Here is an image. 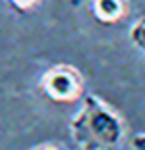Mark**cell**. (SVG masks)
<instances>
[{"label": "cell", "mask_w": 145, "mask_h": 150, "mask_svg": "<svg viewBox=\"0 0 145 150\" xmlns=\"http://www.w3.org/2000/svg\"><path fill=\"white\" fill-rule=\"evenodd\" d=\"M40 2H42V0H6L8 6H10L13 11H17V13H21V15L35 11V8L40 6Z\"/></svg>", "instance_id": "cell-5"}, {"label": "cell", "mask_w": 145, "mask_h": 150, "mask_svg": "<svg viewBox=\"0 0 145 150\" xmlns=\"http://www.w3.org/2000/svg\"><path fill=\"white\" fill-rule=\"evenodd\" d=\"M40 88L48 100L56 104H70L85 96V77L77 67L58 63L44 71Z\"/></svg>", "instance_id": "cell-2"}, {"label": "cell", "mask_w": 145, "mask_h": 150, "mask_svg": "<svg viewBox=\"0 0 145 150\" xmlns=\"http://www.w3.org/2000/svg\"><path fill=\"white\" fill-rule=\"evenodd\" d=\"M129 150H145V131H139L129 140Z\"/></svg>", "instance_id": "cell-6"}, {"label": "cell", "mask_w": 145, "mask_h": 150, "mask_svg": "<svg viewBox=\"0 0 145 150\" xmlns=\"http://www.w3.org/2000/svg\"><path fill=\"white\" fill-rule=\"evenodd\" d=\"M68 131L81 150H114L126 138V125L120 112L96 94H85L81 98Z\"/></svg>", "instance_id": "cell-1"}, {"label": "cell", "mask_w": 145, "mask_h": 150, "mask_svg": "<svg viewBox=\"0 0 145 150\" xmlns=\"http://www.w3.org/2000/svg\"><path fill=\"white\" fill-rule=\"evenodd\" d=\"M129 40L137 50L145 54V17H139L137 21H133V25L129 27Z\"/></svg>", "instance_id": "cell-4"}, {"label": "cell", "mask_w": 145, "mask_h": 150, "mask_svg": "<svg viewBox=\"0 0 145 150\" xmlns=\"http://www.w3.org/2000/svg\"><path fill=\"white\" fill-rule=\"evenodd\" d=\"M31 150H66V148H62L60 144H54V142H44V144L33 146Z\"/></svg>", "instance_id": "cell-7"}, {"label": "cell", "mask_w": 145, "mask_h": 150, "mask_svg": "<svg viewBox=\"0 0 145 150\" xmlns=\"http://www.w3.org/2000/svg\"><path fill=\"white\" fill-rule=\"evenodd\" d=\"M91 15L102 25H116L129 17L131 0H89Z\"/></svg>", "instance_id": "cell-3"}]
</instances>
